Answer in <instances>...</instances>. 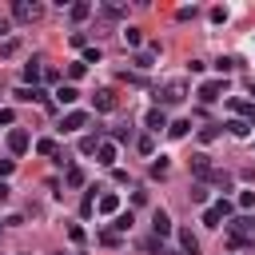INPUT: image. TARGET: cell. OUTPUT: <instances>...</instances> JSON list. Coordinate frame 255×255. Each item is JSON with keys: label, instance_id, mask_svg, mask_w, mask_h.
I'll list each match as a JSON object with an SVG mask.
<instances>
[{"label": "cell", "instance_id": "1", "mask_svg": "<svg viewBox=\"0 0 255 255\" xmlns=\"http://www.w3.org/2000/svg\"><path fill=\"white\" fill-rule=\"evenodd\" d=\"M183 100H187V80H167L163 88H155V108L183 104Z\"/></svg>", "mask_w": 255, "mask_h": 255}, {"label": "cell", "instance_id": "2", "mask_svg": "<svg viewBox=\"0 0 255 255\" xmlns=\"http://www.w3.org/2000/svg\"><path fill=\"white\" fill-rule=\"evenodd\" d=\"M44 16V4H36V0H16L12 4V20H20V24H36Z\"/></svg>", "mask_w": 255, "mask_h": 255}, {"label": "cell", "instance_id": "3", "mask_svg": "<svg viewBox=\"0 0 255 255\" xmlns=\"http://www.w3.org/2000/svg\"><path fill=\"white\" fill-rule=\"evenodd\" d=\"M227 215H231V203H227V199H219V203H211V207L203 211V223H207V227H223V219H227Z\"/></svg>", "mask_w": 255, "mask_h": 255}, {"label": "cell", "instance_id": "4", "mask_svg": "<svg viewBox=\"0 0 255 255\" xmlns=\"http://www.w3.org/2000/svg\"><path fill=\"white\" fill-rule=\"evenodd\" d=\"M28 147H32V135H28L24 128H12V131H8V151H12V155H24Z\"/></svg>", "mask_w": 255, "mask_h": 255}, {"label": "cell", "instance_id": "5", "mask_svg": "<svg viewBox=\"0 0 255 255\" xmlns=\"http://www.w3.org/2000/svg\"><path fill=\"white\" fill-rule=\"evenodd\" d=\"M175 235H179V251H183V255H199V239H195L191 227H179Z\"/></svg>", "mask_w": 255, "mask_h": 255}, {"label": "cell", "instance_id": "6", "mask_svg": "<svg viewBox=\"0 0 255 255\" xmlns=\"http://www.w3.org/2000/svg\"><path fill=\"white\" fill-rule=\"evenodd\" d=\"M143 128H147V131H163V128H167V116H163V108H147V116H143Z\"/></svg>", "mask_w": 255, "mask_h": 255}, {"label": "cell", "instance_id": "7", "mask_svg": "<svg viewBox=\"0 0 255 255\" xmlns=\"http://www.w3.org/2000/svg\"><path fill=\"white\" fill-rule=\"evenodd\" d=\"M191 171H195L199 179H211V171H215V167H211V155L195 151V155H191Z\"/></svg>", "mask_w": 255, "mask_h": 255}, {"label": "cell", "instance_id": "8", "mask_svg": "<svg viewBox=\"0 0 255 255\" xmlns=\"http://www.w3.org/2000/svg\"><path fill=\"white\" fill-rule=\"evenodd\" d=\"M219 92H223V80H203V84H199V100H203V104L219 100Z\"/></svg>", "mask_w": 255, "mask_h": 255}, {"label": "cell", "instance_id": "9", "mask_svg": "<svg viewBox=\"0 0 255 255\" xmlns=\"http://www.w3.org/2000/svg\"><path fill=\"white\" fill-rule=\"evenodd\" d=\"M96 207H100L104 215H120V195H116V191H104V195L96 199Z\"/></svg>", "mask_w": 255, "mask_h": 255}, {"label": "cell", "instance_id": "10", "mask_svg": "<svg viewBox=\"0 0 255 255\" xmlns=\"http://www.w3.org/2000/svg\"><path fill=\"white\" fill-rule=\"evenodd\" d=\"M84 124H88V112H68V116L60 120V128H64V131H80Z\"/></svg>", "mask_w": 255, "mask_h": 255}, {"label": "cell", "instance_id": "11", "mask_svg": "<svg viewBox=\"0 0 255 255\" xmlns=\"http://www.w3.org/2000/svg\"><path fill=\"white\" fill-rule=\"evenodd\" d=\"M96 155H100V163H104V167H116V159H120V151H116V143H112V139H104Z\"/></svg>", "mask_w": 255, "mask_h": 255}, {"label": "cell", "instance_id": "12", "mask_svg": "<svg viewBox=\"0 0 255 255\" xmlns=\"http://www.w3.org/2000/svg\"><path fill=\"white\" fill-rule=\"evenodd\" d=\"M155 56H159V44H151L147 52H135V68H139V72H147V68L155 64Z\"/></svg>", "mask_w": 255, "mask_h": 255}, {"label": "cell", "instance_id": "13", "mask_svg": "<svg viewBox=\"0 0 255 255\" xmlns=\"http://www.w3.org/2000/svg\"><path fill=\"white\" fill-rule=\"evenodd\" d=\"M112 108H116V92L112 88H100L96 92V112H112Z\"/></svg>", "mask_w": 255, "mask_h": 255}, {"label": "cell", "instance_id": "14", "mask_svg": "<svg viewBox=\"0 0 255 255\" xmlns=\"http://www.w3.org/2000/svg\"><path fill=\"white\" fill-rule=\"evenodd\" d=\"M151 231L163 239V235H171V219H167V211H155L151 215Z\"/></svg>", "mask_w": 255, "mask_h": 255}, {"label": "cell", "instance_id": "15", "mask_svg": "<svg viewBox=\"0 0 255 255\" xmlns=\"http://www.w3.org/2000/svg\"><path fill=\"white\" fill-rule=\"evenodd\" d=\"M231 108L239 112V120H243V124H251V128H255V104H247V100H235Z\"/></svg>", "mask_w": 255, "mask_h": 255}, {"label": "cell", "instance_id": "16", "mask_svg": "<svg viewBox=\"0 0 255 255\" xmlns=\"http://www.w3.org/2000/svg\"><path fill=\"white\" fill-rule=\"evenodd\" d=\"M68 16L80 24V20H88V16H92V4H88V0H80V4H72V8H68Z\"/></svg>", "mask_w": 255, "mask_h": 255}, {"label": "cell", "instance_id": "17", "mask_svg": "<svg viewBox=\"0 0 255 255\" xmlns=\"http://www.w3.org/2000/svg\"><path fill=\"white\" fill-rule=\"evenodd\" d=\"M40 76H44V64H40V60H32V64H24V80H28L32 88H36V80H40Z\"/></svg>", "mask_w": 255, "mask_h": 255}, {"label": "cell", "instance_id": "18", "mask_svg": "<svg viewBox=\"0 0 255 255\" xmlns=\"http://www.w3.org/2000/svg\"><path fill=\"white\" fill-rule=\"evenodd\" d=\"M56 100H60V104H76V100H80V92H76L72 84H60V88H56Z\"/></svg>", "mask_w": 255, "mask_h": 255}, {"label": "cell", "instance_id": "19", "mask_svg": "<svg viewBox=\"0 0 255 255\" xmlns=\"http://www.w3.org/2000/svg\"><path fill=\"white\" fill-rule=\"evenodd\" d=\"M219 135H223V124H203V128H199V139H203V143H211V139H219Z\"/></svg>", "mask_w": 255, "mask_h": 255}, {"label": "cell", "instance_id": "20", "mask_svg": "<svg viewBox=\"0 0 255 255\" xmlns=\"http://www.w3.org/2000/svg\"><path fill=\"white\" fill-rule=\"evenodd\" d=\"M100 143H104L100 135H84V139H80V155H96V151H100Z\"/></svg>", "mask_w": 255, "mask_h": 255}, {"label": "cell", "instance_id": "21", "mask_svg": "<svg viewBox=\"0 0 255 255\" xmlns=\"http://www.w3.org/2000/svg\"><path fill=\"white\" fill-rule=\"evenodd\" d=\"M187 131H191V124H187V120H175V124H167V135H171V139H183Z\"/></svg>", "mask_w": 255, "mask_h": 255}, {"label": "cell", "instance_id": "22", "mask_svg": "<svg viewBox=\"0 0 255 255\" xmlns=\"http://www.w3.org/2000/svg\"><path fill=\"white\" fill-rule=\"evenodd\" d=\"M36 151H40V155H52V159L60 155V147H56V139H36Z\"/></svg>", "mask_w": 255, "mask_h": 255}, {"label": "cell", "instance_id": "23", "mask_svg": "<svg viewBox=\"0 0 255 255\" xmlns=\"http://www.w3.org/2000/svg\"><path fill=\"white\" fill-rule=\"evenodd\" d=\"M64 183H68V187H84V167H68Z\"/></svg>", "mask_w": 255, "mask_h": 255}, {"label": "cell", "instance_id": "24", "mask_svg": "<svg viewBox=\"0 0 255 255\" xmlns=\"http://www.w3.org/2000/svg\"><path fill=\"white\" fill-rule=\"evenodd\" d=\"M124 40H128V48H139L143 44V32L139 28H124Z\"/></svg>", "mask_w": 255, "mask_h": 255}, {"label": "cell", "instance_id": "25", "mask_svg": "<svg viewBox=\"0 0 255 255\" xmlns=\"http://www.w3.org/2000/svg\"><path fill=\"white\" fill-rule=\"evenodd\" d=\"M167 171H171V163H167V159H163V155H159V159H155V163H151V179H163V175H167Z\"/></svg>", "mask_w": 255, "mask_h": 255}, {"label": "cell", "instance_id": "26", "mask_svg": "<svg viewBox=\"0 0 255 255\" xmlns=\"http://www.w3.org/2000/svg\"><path fill=\"white\" fill-rule=\"evenodd\" d=\"M227 131H231V135H239V139H243V135H247V131H251V124H243V120H231V124H227Z\"/></svg>", "mask_w": 255, "mask_h": 255}, {"label": "cell", "instance_id": "27", "mask_svg": "<svg viewBox=\"0 0 255 255\" xmlns=\"http://www.w3.org/2000/svg\"><path fill=\"white\" fill-rule=\"evenodd\" d=\"M135 147H139L143 155H155V139H151V135H139V139H135Z\"/></svg>", "mask_w": 255, "mask_h": 255}, {"label": "cell", "instance_id": "28", "mask_svg": "<svg viewBox=\"0 0 255 255\" xmlns=\"http://www.w3.org/2000/svg\"><path fill=\"white\" fill-rule=\"evenodd\" d=\"M128 227H131V211H120L116 223H112V231H128Z\"/></svg>", "mask_w": 255, "mask_h": 255}, {"label": "cell", "instance_id": "29", "mask_svg": "<svg viewBox=\"0 0 255 255\" xmlns=\"http://www.w3.org/2000/svg\"><path fill=\"white\" fill-rule=\"evenodd\" d=\"M84 72H88L84 60H80V64H68V80H84Z\"/></svg>", "mask_w": 255, "mask_h": 255}, {"label": "cell", "instance_id": "30", "mask_svg": "<svg viewBox=\"0 0 255 255\" xmlns=\"http://www.w3.org/2000/svg\"><path fill=\"white\" fill-rule=\"evenodd\" d=\"M16 52H20V40H4L0 44V56H16Z\"/></svg>", "mask_w": 255, "mask_h": 255}, {"label": "cell", "instance_id": "31", "mask_svg": "<svg viewBox=\"0 0 255 255\" xmlns=\"http://www.w3.org/2000/svg\"><path fill=\"white\" fill-rule=\"evenodd\" d=\"M211 183H215V187H227V183H231V175H227V171H219V167H215V171H211Z\"/></svg>", "mask_w": 255, "mask_h": 255}, {"label": "cell", "instance_id": "32", "mask_svg": "<svg viewBox=\"0 0 255 255\" xmlns=\"http://www.w3.org/2000/svg\"><path fill=\"white\" fill-rule=\"evenodd\" d=\"M235 203H239L243 211H247V207H255V191H239V199H235Z\"/></svg>", "mask_w": 255, "mask_h": 255}, {"label": "cell", "instance_id": "33", "mask_svg": "<svg viewBox=\"0 0 255 255\" xmlns=\"http://www.w3.org/2000/svg\"><path fill=\"white\" fill-rule=\"evenodd\" d=\"M100 243H104V247H120V231H104Z\"/></svg>", "mask_w": 255, "mask_h": 255}, {"label": "cell", "instance_id": "34", "mask_svg": "<svg viewBox=\"0 0 255 255\" xmlns=\"http://www.w3.org/2000/svg\"><path fill=\"white\" fill-rule=\"evenodd\" d=\"M104 16H112V20H120V16H124V4H104Z\"/></svg>", "mask_w": 255, "mask_h": 255}, {"label": "cell", "instance_id": "35", "mask_svg": "<svg viewBox=\"0 0 255 255\" xmlns=\"http://www.w3.org/2000/svg\"><path fill=\"white\" fill-rule=\"evenodd\" d=\"M191 203H207V187H203V183L191 187Z\"/></svg>", "mask_w": 255, "mask_h": 255}, {"label": "cell", "instance_id": "36", "mask_svg": "<svg viewBox=\"0 0 255 255\" xmlns=\"http://www.w3.org/2000/svg\"><path fill=\"white\" fill-rule=\"evenodd\" d=\"M68 239H72V243H84V227L72 223V227H68Z\"/></svg>", "mask_w": 255, "mask_h": 255}, {"label": "cell", "instance_id": "37", "mask_svg": "<svg viewBox=\"0 0 255 255\" xmlns=\"http://www.w3.org/2000/svg\"><path fill=\"white\" fill-rule=\"evenodd\" d=\"M12 167H16V163H12V159H0V183H4V179H8V175H12Z\"/></svg>", "mask_w": 255, "mask_h": 255}, {"label": "cell", "instance_id": "38", "mask_svg": "<svg viewBox=\"0 0 255 255\" xmlns=\"http://www.w3.org/2000/svg\"><path fill=\"white\" fill-rule=\"evenodd\" d=\"M100 60V48H84V64H96Z\"/></svg>", "mask_w": 255, "mask_h": 255}, {"label": "cell", "instance_id": "39", "mask_svg": "<svg viewBox=\"0 0 255 255\" xmlns=\"http://www.w3.org/2000/svg\"><path fill=\"white\" fill-rule=\"evenodd\" d=\"M215 64H219V72H231V68H235V60H231V56H219Z\"/></svg>", "mask_w": 255, "mask_h": 255}, {"label": "cell", "instance_id": "40", "mask_svg": "<svg viewBox=\"0 0 255 255\" xmlns=\"http://www.w3.org/2000/svg\"><path fill=\"white\" fill-rule=\"evenodd\" d=\"M12 120H16V112L12 108H0V124H12Z\"/></svg>", "mask_w": 255, "mask_h": 255}, {"label": "cell", "instance_id": "41", "mask_svg": "<svg viewBox=\"0 0 255 255\" xmlns=\"http://www.w3.org/2000/svg\"><path fill=\"white\" fill-rule=\"evenodd\" d=\"M8 28H12V20H8V16H0V36H8Z\"/></svg>", "mask_w": 255, "mask_h": 255}, {"label": "cell", "instance_id": "42", "mask_svg": "<svg viewBox=\"0 0 255 255\" xmlns=\"http://www.w3.org/2000/svg\"><path fill=\"white\" fill-rule=\"evenodd\" d=\"M0 227H4V223H0Z\"/></svg>", "mask_w": 255, "mask_h": 255}]
</instances>
